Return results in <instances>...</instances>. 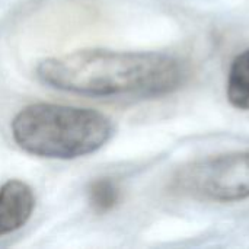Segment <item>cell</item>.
<instances>
[{"label": "cell", "mask_w": 249, "mask_h": 249, "mask_svg": "<svg viewBox=\"0 0 249 249\" xmlns=\"http://www.w3.org/2000/svg\"><path fill=\"white\" fill-rule=\"evenodd\" d=\"M88 196L92 209L99 214L108 213L120 201V190L117 184L108 178L96 179L95 182H92Z\"/></svg>", "instance_id": "8992f818"}, {"label": "cell", "mask_w": 249, "mask_h": 249, "mask_svg": "<svg viewBox=\"0 0 249 249\" xmlns=\"http://www.w3.org/2000/svg\"><path fill=\"white\" fill-rule=\"evenodd\" d=\"M226 93L232 107L249 111V48L232 61Z\"/></svg>", "instance_id": "5b68a950"}, {"label": "cell", "mask_w": 249, "mask_h": 249, "mask_svg": "<svg viewBox=\"0 0 249 249\" xmlns=\"http://www.w3.org/2000/svg\"><path fill=\"white\" fill-rule=\"evenodd\" d=\"M177 190L201 201L233 203L249 197V152L212 156L184 166Z\"/></svg>", "instance_id": "3957f363"}, {"label": "cell", "mask_w": 249, "mask_h": 249, "mask_svg": "<svg viewBox=\"0 0 249 249\" xmlns=\"http://www.w3.org/2000/svg\"><path fill=\"white\" fill-rule=\"evenodd\" d=\"M38 79L54 89L95 98H158L185 82L181 60L163 53L88 48L42 60Z\"/></svg>", "instance_id": "6da1fadb"}, {"label": "cell", "mask_w": 249, "mask_h": 249, "mask_svg": "<svg viewBox=\"0 0 249 249\" xmlns=\"http://www.w3.org/2000/svg\"><path fill=\"white\" fill-rule=\"evenodd\" d=\"M112 120L95 109L38 102L12 121L16 144L39 158L76 159L102 149L114 136Z\"/></svg>", "instance_id": "7a4b0ae2"}, {"label": "cell", "mask_w": 249, "mask_h": 249, "mask_svg": "<svg viewBox=\"0 0 249 249\" xmlns=\"http://www.w3.org/2000/svg\"><path fill=\"white\" fill-rule=\"evenodd\" d=\"M35 209L32 188L19 179L0 187V238L19 231L28 223Z\"/></svg>", "instance_id": "277c9868"}]
</instances>
